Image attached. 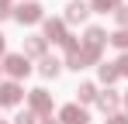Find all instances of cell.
<instances>
[{
    "mask_svg": "<svg viewBox=\"0 0 128 124\" xmlns=\"http://www.w3.org/2000/svg\"><path fill=\"white\" fill-rule=\"evenodd\" d=\"M59 121L62 124H90V114H86V107H80V103H66L62 110H59Z\"/></svg>",
    "mask_w": 128,
    "mask_h": 124,
    "instance_id": "30bf717a",
    "label": "cell"
},
{
    "mask_svg": "<svg viewBox=\"0 0 128 124\" xmlns=\"http://www.w3.org/2000/svg\"><path fill=\"white\" fill-rule=\"evenodd\" d=\"M121 107H125V110H128V90H125V97H121Z\"/></svg>",
    "mask_w": 128,
    "mask_h": 124,
    "instance_id": "cb8c5ba5",
    "label": "cell"
},
{
    "mask_svg": "<svg viewBox=\"0 0 128 124\" xmlns=\"http://www.w3.org/2000/svg\"><path fill=\"white\" fill-rule=\"evenodd\" d=\"M38 121H42V117H38L35 110H18V114H14V124H38Z\"/></svg>",
    "mask_w": 128,
    "mask_h": 124,
    "instance_id": "e0dca14e",
    "label": "cell"
},
{
    "mask_svg": "<svg viewBox=\"0 0 128 124\" xmlns=\"http://www.w3.org/2000/svg\"><path fill=\"white\" fill-rule=\"evenodd\" d=\"M24 97H28V93H24L21 83H14V79H4V83H0V107H18Z\"/></svg>",
    "mask_w": 128,
    "mask_h": 124,
    "instance_id": "5b68a950",
    "label": "cell"
},
{
    "mask_svg": "<svg viewBox=\"0 0 128 124\" xmlns=\"http://www.w3.org/2000/svg\"><path fill=\"white\" fill-rule=\"evenodd\" d=\"M107 41H111L118 52H128V28H118V31H114V35H111Z\"/></svg>",
    "mask_w": 128,
    "mask_h": 124,
    "instance_id": "2e32d148",
    "label": "cell"
},
{
    "mask_svg": "<svg viewBox=\"0 0 128 124\" xmlns=\"http://www.w3.org/2000/svg\"><path fill=\"white\" fill-rule=\"evenodd\" d=\"M38 124H62V121H59V117H42Z\"/></svg>",
    "mask_w": 128,
    "mask_h": 124,
    "instance_id": "7402d4cb",
    "label": "cell"
},
{
    "mask_svg": "<svg viewBox=\"0 0 128 124\" xmlns=\"http://www.w3.org/2000/svg\"><path fill=\"white\" fill-rule=\"evenodd\" d=\"M0 72H4V69H0Z\"/></svg>",
    "mask_w": 128,
    "mask_h": 124,
    "instance_id": "484cf974",
    "label": "cell"
},
{
    "mask_svg": "<svg viewBox=\"0 0 128 124\" xmlns=\"http://www.w3.org/2000/svg\"><path fill=\"white\" fill-rule=\"evenodd\" d=\"M14 17V0H0V21Z\"/></svg>",
    "mask_w": 128,
    "mask_h": 124,
    "instance_id": "ac0fdd59",
    "label": "cell"
},
{
    "mask_svg": "<svg viewBox=\"0 0 128 124\" xmlns=\"http://www.w3.org/2000/svg\"><path fill=\"white\" fill-rule=\"evenodd\" d=\"M62 52H66V59H62L66 69H76V72L86 69V65H83V41H80V38H69L62 45Z\"/></svg>",
    "mask_w": 128,
    "mask_h": 124,
    "instance_id": "8992f818",
    "label": "cell"
},
{
    "mask_svg": "<svg viewBox=\"0 0 128 124\" xmlns=\"http://www.w3.org/2000/svg\"><path fill=\"white\" fill-rule=\"evenodd\" d=\"M14 21H18V24H42L45 21V7L38 0H21V3L14 7Z\"/></svg>",
    "mask_w": 128,
    "mask_h": 124,
    "instance_id": "7a4b0ae2",
    "label": "cell"
},
{
    "mask_svg": "<svg viewBox=\"0 0 128 124\" xmlns=\"http://www.w3.org/2000/svg\"><path fill=\"white\" fill-rule=\"evenodd\" d=\"M28 110H35L38 117H52V93L38 86V90H28Z\"/></svg>",
    "mask_w": 128,
    "mask_h": 124,
    "instance_id": "277c9868",
    "label": "cell"
},
{
    "mask_svg": "<svg viewBox=\"0 0 128 124\" xmlns=\"http://www.w3.org/2000/svg\"><path fill=\"white\" fill-rule=\"evenodd\" d=\"M97 93H100V90H97V83H80V86H76V103H80V107L97 103Z\"/></svg>",
    "mask_w": 128,
    "mask_h": 124,
    "instance_id": "4fadbf2b",
    "label": "cell"
},
{
    "mask_svg": "<svg viewBox=\"0 0 128 124\" xmlns=\"http://www.w3.org/2000/svg\"><path fill=\"white\" fill-rule=\"evenodd\" d=\"M21 55H24V59H45V55H48V41H45L42 35H28Z\"/></svg>",
    "mask_w": 128,
    "mask_h": 124,
    "instance_id": "52a82bcc",
    "label": "cell"
},
{
    "mask_svg": "<svg viewBox=\"0 0 128 124\" xmlns=\"http://www.w3.org/2000/svg\"><path fill=\"white\" fill-rule=\"evenodd\" d=\"M97 110H100V114H107V117H111V114H118V110H121V97H118L111 86H107V90H100V93H97Z\"/></svg>",
    "mask_w": 128,
    "mask_h": 124,
    "instance_id": "ba28073f",
    "label": "cell"
},
{
    "mask_svg": "<svg viewBox=\"0 0 128 124\" xmlns=\"http://www.w3.org/2000/svg\"><path fill=\"white\" fill-rule=\"evenodd\" d=\"M42 38L45 41H56V45H66L73 35H69V24H66L62 17H45L42 21Z\"/></svg>",
    "mask_w": 128,
    "mask_h": 124,
    "instance_id": "3957f363",
    "label": "cell"
},
{
    "mask_svg": "<svg viewBox=\"0 0 128 124\" xmlns=\"http://www.w3.org/2000/svg\"><path fill=\"white\" fill-rule=\"evenodd\" d=\"M97 79L104 83V86H111V83L121 79V72H118V65H114V62H100V65H97Z\"/></svg>",
    "mask_w": 128,
    "mask_h": 124,
    "instance_id": "5bb4252c",
    "label": "cell"
},
{
    "mask_svg": "<svg viewBox=\"0 0 128 124\" xmlns=\"http://www.w3.org/2000/svg\"><path fill=\"white\" fill-rule=\"evenodd\" d=\"M0 124H10V121H0Z\"/></svg>",
    "mask_w": 128,
    "mask_h": 124,
    "instance_id": "d4e9b609",
    "label": "cell"
},
{
    "mask_svg": "<svg viewBox=\"0 0 128 124\" xmlns=\"http://www.w3.org/2000/svg\"><path fill=\"white\" fill-rule=\"evenodd\" d=\"M86 14H90V3H86V0H69V3H66L62 21H66V24H83Z\"/></svg>",
    "mask_w": 128,
    "mask_h": 124,
    "instance_id": "9c48e42d",
    "label": "cell"
},
{
    "mask_svg": "<svg viewBox=\"0 0 128 124\" xmlns=\"http://www.w3.org/2000/svg\"><path fill=\"white\" fill-rule=\"evenodd\" d=\"M107 38H111V35H107L100 24H90V28L83 31V38H80V41H83L86 48H104V45H107Z\"/></svg>",
    "mask_w": 128,
    "mask_h": 124,
    "instance_id": "8fae6325",
    "label": "cell"
},
{
    "mask_svg": "<svg viewBox=\"0 0 128 124\" xmlns=\"http://www.w3.org/2000/svg\"><path fill=\"white\" fill-rule=\"evenodd\" d=\"M66 65L56 55H45V59H38V72H42V79H59V72H62Z\"/></svg>",
    "mask_w": 128,
    "mask_h": 124,
    "instance_id": "7c38bea8",
    "label": "cell"
},
{
    "mask_svg": "<svg viewBox=\"0 0 128 124\" xmlns=\"http://www.w3.org/2000/svg\"><path fill=\"white\" fill-rule=\"evenodd\" d=\"M104 124H128V114H121V110H118V114H111Z\"/></svg>",
    "mask_w": 128,
    "mask_h": 124,
    "instance_id": "44dd1931",
    "label": "cell"
},
{
    "mask_svg": "<svg viewBox=\"0 0 128 124\" xmlns=\"http://www.w3.org/2000/svg\"><path fill=\"white\" fill-rule=\"evenodd\" d=\"M4 48H7V35L0 31V55H4Z\"/></svg>",
    "mask_w": 128,
    "mask_h": 124,
    "instance_id": "603a6c76",
    "label": "cell"
},
{
    "mask_svg": "<svg viewBox=\"0 0 128 124\" xmlns=\"http://www.w3.org/2000/svg\"><path fill=\"white\" fill-rule=\"evenodd\" d=\"M114 65H118V72H121V76L128 79V52H121V55L114 59Z\"/></svg>",
    "mask_w": 128,
    "mask_h": 124,
    "instance_id": "ffe728a7",
    "label": "cell"
},
{
    "mask_svg": "<svg viewBox=\"0 0 128 124\" xmlns=\"http://www.w3.org/2000/svg\"><path fill=\"white\" fill-rule=\"evenodd\" d=\"M114 21H118V28H128V3L114 10Z\"/></svg>",
    "mask_w": 128,
    "mask_h": 124,
    "instance_id": "d6986e66",
    "label": "cell"
},
{
    "mask_svg": "<svg viewBox=\"0 0 128 124\" xmlns=\"http://www.w3.org/2000/svg\"><path fill=\"white\" fill-rule=\"evenodd\" d=\"M0 69H4L14 83H21V79L31 76V59H24L21 52H10V55H4V59H0Z\"/></svg>",
    "mask_w": 128,
    "mask_h": 124,
    "instance_id": "6da1fadb",
    "label": "cell"
},
{
    "mask_svg": "<svg viewBox=\"0 0 128 124\" xmlns=\"http://www.w3.org/2000/svg\"><path fill=\"white\" fill-rule=\"evenodd\" d=\"M90 3V10H97V14H114L118 7H125V0H86Z\"/></svg>",
    "mask_w": 128,
    "mask_h": 124,
    "instance_id": "9a60e30c",
    "label": "cell"
}]
</instances>
